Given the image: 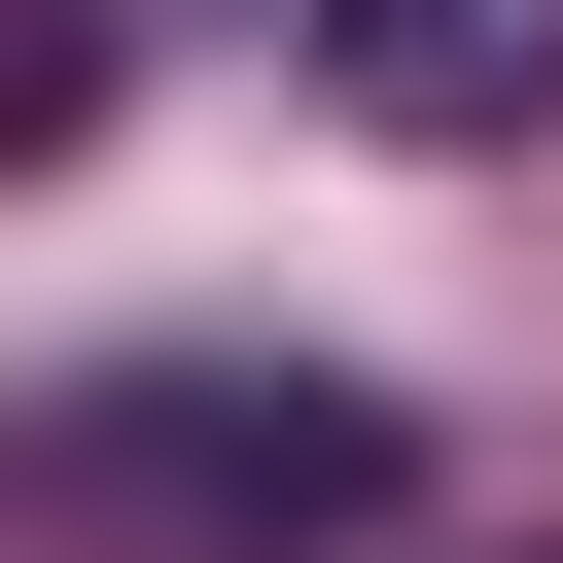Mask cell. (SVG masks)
<instances>
[{
  "label": "cell",
  "instance_id": "6da1fadb",
  "mask_svg": "<svg viewBox=\"0 0 563 563\" xmlns=\"http://www.w3.org/2000/svg\"><path fill=\"white\" fill-rule=\"evenodd\" d=\"M387 493L422 457L317 352H141V387H35L0 422V528H211V563H282V528H387Z\"/></svg>",
  "mask_w": 563,
  "mask_h": 563
},
{
  "label": "cell",
  "instance_id": "7a4b0ae2",
  "mask_svg": "<svg viewBox=\"0 0 563 563\" xmlns=\"http://www.w3.org/2000/svg\"><path fill=\"white\" fill-rule=\"evenodd\" d=\"M282 35H317L352 141H528L563 106V0H282Z\"/></svg>",
  "mask_w": 563,
  "mask_h": 563
}]
</instances>
